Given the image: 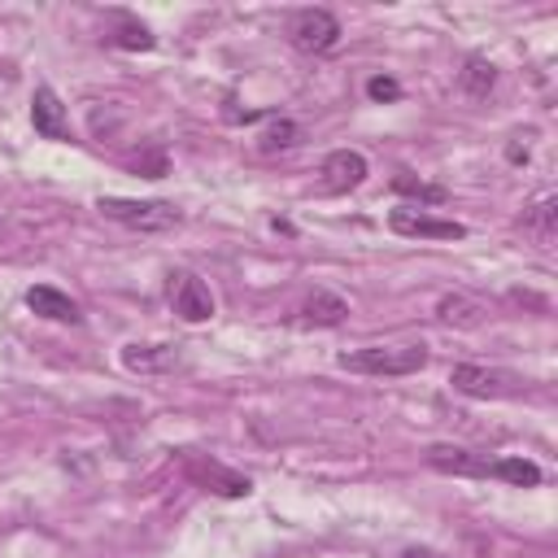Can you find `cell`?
Segmentation results:
<instances>
[{
  "instance_id": "cell-1",
  "label": "cell",
  "mask_w": 558,
  "mask_h": 558,
  "mask_svg": "<svg viewBox=\"0 0 558 558\" xmlns=\"http://www.w3.org/2000/svg\"><path fill=\"white\" fill-rule=\"evenodd\" d=\"M353 375H414L427 366V344H366L336 357Z\"/></svg>"
},
{
  "instance_id": "cell-2",
  "label": "cell",
  "mask_w": 558,
  "mask_h": 558,
  "mask_svg": "<svg viewBox=\"0 0 558 558\" xmlns=\"http://www.w3.org/2000/svg\"><path fill=\"white\" fill-rule=\"evenodd\" d=\"M96 209L131 231H144V235H157V231H174L183 222V209L170 205V201H131V196H100Z\"/></svg>"
},
{
  "instance_id": "cell-3",
  "label": "cell",
  "mask_w": 558,
  "mask_h": 558,
  "mask_svg": "<svg viewBox=\"0 0 558 558\" xmlns=\"http://www.w3.org/2000/svg\"><path fill=\"white\" fill-rule=\"evenodd\" d=\"M449 384L466 397H519L523 392V375L506 371V366H475V362H458L449 371Z\"/></svg>"
},
{
  "instance_id": "cell-4",
  "label": "cell",
  "mask_w": 558,
  "mask_h": 558,
  "mask_svg": "<svg viewBox=\"0 0 558 558\" xmlns=\"http://www.w3.org/2000/svg\"><path fill=\"white\" fill-rule=\"evenodd\" d=\"M288 39L296 52H331L340 44V17L327 9H301L288 17Z\"/></svg>"
},
{
  "instance_id": "cell-5",
  "label": "cell",
  "mask_w": 558,
  "mask_h": 558,
  "mask_svg": "<svg viewBox=\"0 0 558 558\" xmlns=\"http://www.w3.org/2000/svg\"><path fill=\"white\" fill-rule=\"evenodd\" d=\"M388 227H392L397 235H410V240H462V235H466V227H462V222H453V218H436V214H423V209H414V205L392 209V214H388Z\"/></svg>"
},
{
  "instance_id": "cell-6",
  "label": "cell",
  "mask_w": 558,
  "mask_h": 558,
  "mask_svg": "<svg viewBox=\"0 0 558 558\" xmlns=\"http://www.w3.org/2000/svg\"><path fill=\"white\" fill-rule=\"evenodd\" d=\"M183 471H187V480H196L205 493H218V497H248V488H253L248 475H240V471H231L205 453H187Z\"/></svg>"
},
{
  "instance_id": "cell-7",
  "label": "cell",
  "mask_w": 558,
  "mask_h": 558,
  "mask_svg": "<svg viewBox=\"0 0 558 558\" xmlns=\"http://www.w3.org/2000/svg\"><path fill=\"white\" fill-rule=\"evenodd\" d=\"M170 305H174V314H179L183 323H205V318H214V296H209V288H205L192 270H174V275H170Z\"/></svg>"
},
{
  "instance_id": "cell-8",
  "label": "cell",
  "mask_w": 558,
  "mask_h": 558,
  "mask_svg": "<svg viewBox=\"0 0 558 558\" xmlns=\"http://www.w3.org/2000/svg\"><path fill=\"white\" fill-rule=\"evenodd\" d=\"M318 174H323V187L327 192H353V187L366 183L371 166H366V157L357 148H336V153L323 157V170Z\"/></svg>"
},
{
  "instance_id": "cell-9",
  "label": "cell",
  "mask_w": 558,
  "mask_h": 558,
  "mask_svg": "<svg viewBox=\"0 0 558 558\" xmlns=\"http://www.w3.org/2000/svg\"><path fill=\"white\" fill-rule=\"evenodd\" d=\"M423 458H427V466H436V471H445V475H471V480H488V475H493V462H497V458L471 453V449H462V445H432Z\"/></svg>"
},
{
  "instance_id": "cell-10",
  "label": "cell",
  "mask_w": 558,
  "mask_h": 558,
  "mask_svg": "<svg viewBox=\"0 0 558 558\" xmlns=\"http://www.w3.org/2000/svg\"><path fill=\"white\" fill-rule=\"evenodd\" d=\"M31 122H35V135H44V140H70V118H65V105L52 87H35Z\"/></svg>"
},
{
  "instance_id": "cell-11",
  "label": "cell",
  "mask_w": 558,
  "mask_h": 558,
  "mask_svg": "<svg viewBox=\"0 0 558 558\" xmlns=\"http://www.w3.org/2000/svg\"><path fill=\"white\" fill-rule=\"evenodd\" d=\"M26 305H31V314L52 318V323H70V327H78V323H83L78 301H74V296H65L61 288H48V283H35V288L26 292Z\"/></svg>"
},
{
  "instance_id": "cell-12",
  "label": "cell",
  "mask_w": 558,
  "mask_h": 558,
  "mask_svg": "<svg viewBox=\"0 0 558 558\" xmlns=\"http://www.w3.org/2000/svg\"><path fill=\"white\" fill-rule=\"evenodd\" d=\"M179 362L183 357L170 344H126L122 349V366L135 371V375H161V371H174Z\"/></svg>"
},
{
  "instance_id": "cell-13",
  "label": "cell",
  "mask_w": 558,
  "mask_h": 558,
  "mask_svg": "<svg viewBox=\"0 0 558 558\" xmlns=\"http://www.w3.org/2000/svg\"><path fill=\"white\" fill-rule=\"evenodd\" d=\"M344 314H349L344 296H336V292H327V288H314V292L305 296V305H301V323H310V327H340Z\"/></svg>"
},
{
  "instance_id": "cell-14",
  "label": "cell",
  "mask_w": 558,
  "mask_h": 558,
  "mask_svg": "<svg viewBox=\"0 0 558 558\" xmlns=\"http://www.w3.org/2000/svg\"><path fill=\"white\" fill-rule=\"evenodd\" d=\"M436 318L449 323V327H480L484 323V305L475 296H466V292H449V296H440Z\"/></svg>"
},
{
  "instance_id": "cell-15",
  "label": "cell",
  "mask_w": 558,
  "mask_h": 558,
  "mask_svg": "<svg viewBox=\"0 0 558 558\" xmlns=\"http://www.w3.org/2000/svg\"><path fill=\"white\" fill-rule=\"evenodd\" d=\"M554 222H558V196H541L536 205H527V209H523V231H527V235H536L541 244H549V240H554Z\"/></svg>"
},
{
  "instance_id": "cell-16",
  "label": "cell",
  "mask_w": 558,
  "mask_h": 558,
  "mask_svg": "<svg viewBox=\"0 0 558 558\" xmlns=\"http://www.w3.org/2000/svg\"><path fill=\"white\" fill-rule=\"evenodd\" d=\"M301 140H305V131L292 118H270V126L257 135V148L262 153H283V148H296Z\"/></svg>"
},
{
  "instance_id": "cell-17",
  "label": "cell",
  "mask_w": 558,
  "mask_h": 558,
  "mask_svg": "<svg viewBox=\"0 0 558 558\" xmlns=\"http://www.w3.org/2000/svg\"><path fill=\"white\" fill-rule=\"evenodd\" d=\"M493 83H497V65H493V61H484V57H471V61L462 65V92H466V96L484 100V96L493 92Z\"/></svg>"
},
{
  "instance_id": "cell-18",
  "label": "cell",
  "mask_w": 558,
  "mask_h": 558,
  "mask_svg": "<svg viewBox=\"0 0 558 558\" xmlns=\"http://www.w3.org/2000/svg\"><path fill=\"white\" fill-rule=\"evenodd\" d=\"M493 480H506V484H519V488H536L541 484V466L527 462V458H497L493 462Z\"/></svg>"
},
{
  "instance_id": "cell-19",
  "label": "cell",
  "mask_w": 558,
  "mask_h": 558,
  "mask_svg": "<svg viewBox=\"0 0 558 558\" xmlns=\"http://www.w3.org/2000/svg\"><path fill=\"white\" fill-rule=\"evenodd\" d=\"M109 44H118V48H131V52H148L157 39H153V31H148L144 22H135V17H122V26L109 35Z\"/></svg>"
},
{
  "instance_id": "cell-20",
  "label": "cell",
  "mask_w": 558,
  "mask_h": 558,
  "mask_svg": "<svg viewBox=\"0 0 558 558\" xmlns=\"http://www.w3.org/2000/svg\"><path fill=\"white\" fill-rule=\"evenodd\" d=\"M392 187H397L401 196H418V201H427V205H445V201H449V192H445V187H436V183H423V179H414L410 170L392 174Z\"/></svg>"
},
{
  "instance_id": "cell-21",
  "label": "cell",
  "mask_w": 558,
  "mask_h": 558,
  "mask_svg": "<svg viewBox=\"0 0 558 558\" xmlns=\"http://www.w3.org/2000/svg\"><path fill=\"white\" fill-rule=\"evenodd\" d=\"M366 96L371 100H397L401 96V83L388 78V74H375V78H366Z\"/></svg>"
},
{
  "instance_id": "cell-22",
  "label": "cell",
  "mask_w": 558,
  "mask_h": 558,
  "mask_svg": "<svg viewBox=\"0 0 558 558\" xmlns=\"http://www.w3.org/2000/svg\"><path fill=\"white\" fill-rule=\"evenodd\" d=\"M401 558H445V554L440 549H427V545H410Z\"/></svg>"
}]
</instances>
